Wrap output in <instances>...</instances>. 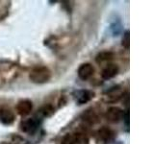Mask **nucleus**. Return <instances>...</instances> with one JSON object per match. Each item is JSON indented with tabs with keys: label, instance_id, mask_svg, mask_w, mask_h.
Instances as JSON below:
<instances>
[{
	"label": "nucleus",
	"instance_id": "5",
	"mask_svg": "<svg viewBox=\"0 0 154 144\" xmlns=\"http://www.w3.org/2000/svg\"><path fill=\"white\" fill-rule=\"evenodd\" d=\"M14 121V113L9 108H0V122L5 125H11Z\"/></svg>",
	"mask_w": 154,
	"mask_h": 144
},
{
	"label": "nucleus",
	"instance_id": "4",
	"mask_svg": "<svg viewBox=\"0 0 154 144\" xmlns=\"http://www.w3.org/2000/svg\"><path fill=\"white\" fill-rule=\"evenodd\" d=\"M38 127V121L36 118H28L20 123V130L24 133L33 134Z\"/></svg>",
	"mask_w": 154,
	"mask_h": 144
},
{
	"label": "nucleus",
	"instance_id": "1",
	"mask_svg": "<svg viewBox=\"0 0 154 144\" xmlns=\"http://www.w3.org/2000/svg\"><path fill=\"white\" fill-rule=\"evenodd\" d=\"M51 72L45 66H37L33 68L29 74V78L36 84H43L50 79Z\"/></svg>",
	"mask_w": 154,
	"mask_h": 144
},
{
	"label": "nucleus",
	"instance_id": "13",
	"mask_svg": "<svg viewBox=\"0 0 154 144\" xmlns=\"http://www.w3.org/2000/svg\"><path fill=\"white\" fill-rule=\"evenodd\" d=\"M83 117H84V120L86 122H89L91 124H94L95 122H97V115L94 113V110H87V112L83 114Z\"/></svg>",
	"mask_w": 154,
	"mask_h": 144
},
{
	"label": "nucleus",
	"instance_id": "6",
	"mask_svg": "<svg viewBox=\"0 0 154 144\" xmlns=\"http://www.w3.org/2000/svg\"><path fill=\"white\" fill-rule=\"evenodd\" d=\"M114 136V133L112 130H110L109 128L103 127L99 129L97 133H96V137L99 142L102 143H109Z\"/></svg>",
	"mask_w": 154,
	"mask_h": 144
},
{
	"label": "nucleus",
	"instance_id": "3",
	"mask_svg": "<svg viewBox=\"0 0 154 144\" xmlns=\"http://www.w3.org/2000/svg\"><path fill=\"white\" fill-rule=\"evenodd\" d=\"M105 117L110 122L118 123L120 120L124 119V112L118 107H111L106 112Z\"/></svg>",
	"mask_w": 154,
	"mask_h": 144
},
{
	"label": "nucleus",
	"instance_id": "2",
	"mask_svg": "<svg viewBox=\"0 0 154 144\" xmlns=\"http://www.w3.org/2000/svg\"><path fill=\"white\" fill-rule=\"evenodd\" d=\"M61 144H89V139L82 134H67L63 137Z\"/></svg>",
	"mask_w": 154,
	"mask_h": 144
},
{
	"label": "nucleus",
	"instance_id": "9",
	"mask_svg": "<svg viewBox=\"0 0 154 144\" xmlns=\"http://www.w3.org/2000/svg\"><path fill=\"white\" fill-rule=\"evenodd\" d=\"M94 72V66L91 64H83L78 69V76L81 80H88L93 76Z\"/></svg>",
	"mask_w": 154,
	"mask_h": 144
},
{
	"label": "nucleus",
	"instance_id": "7",
	"mask_svg": "<svg viewBox=\"0 0 154 144\" xmlns=\"http://www.w3.org/2000/svg\"><path fill=\"white\" fill-rule=\"evenodd\" d=\"M33 105L32 102L29 100H21L19 101L17 105V110L19 115L21 116H26L32 112Z\"/></svg>",
	"mask_w": 154,
	"mask_h": 144
},
{
	"label": "nucleus",
	"instance_id": "14",
	"mask_svg": "<svg viewBox=\"0 0 154 144\" xmlns=\"http://www.w3.org/2000/svg\"><path fill=\"white\" fill-rule=\"evenodd\" d=\"M129 42H130V38H129V32L127 31L124 34L123 38H122V45L123 47H125L126 49L129 48Z\"/></svg>",
	"mask_w": 154,
	"mask_h": 144
},
{
	"label": "nucleus",
	"instance_id": "10",
	"mask_svg": "<svg viewBox=\"0 0 154 144\" xmlns=\"http://www.w3.org/2000/svg\"><path fill=\"white\" fill-rule=\"evenodd\" d=\"M119 72V67L117 64H109L106 65L102 72H101V76L102 78L105 80H109L111 78H113L116 75L118 74Z\"/></svg>",
	"mask_w": 154,
	"mask_h": 144
},
{
	"label": "nucleus",
	"instance_id": "15",
	"mask_svg": "<svg viewBox=\"0 0 154 144\" xmlns=\"http://www.w3.org/2000/svg\"><path fill=\"white\" fill-rule=\"evenodd\" d=\"M1 144H11V143H1Z\"/></svg>",
	"mask_w": 154,
	"mask_h": 144
},
{
	"label": "nucleus",
	"instance_id": "11",
	"mask_svg": "<svg viewBox=\"0 0 154 144\" xmlns=\"http://www.w3.org/2000/svg\"><path fill=\"white\" fill-rule=\"evenodd\" d=\"M122 93L120 92L118 88L116 89V88H115L113 89H111L107 93L106 98H107V101H109V102H115V101H118L120 97H122Z\"/></svg>",
	"mask_w": 154,
	"mask_h": 144
},
{
	"label": "nucleus",
	"instance_id": "12",
	"mask_svg": "<svg viewBox=\"0 0 154 144\" xmlns=\"http://www.w3.org/2000/svg\"><path fill=\"white\" fill-rule=\"evenodd\" d=\"M113 59V54L110 52H102L97 55L96 57V62L97 64H103V62H107Z\"/></svg>",
	"mask_w": 154,
	"mask_h": 144
},
{
	"label": "nucleus",
	"instance_id": "8",
	"mask_svg": "<svg viewBox=\"0 0 154 144\" xmlns=\"http://www.w3.org/2000/svg\"><path fill=\"white\" fill-rule=\"evenodd\" d=\"M94 97V92L89 90H78L74 93V98L77 104H85Z\"/></svg>",
	"mask_w": 154,
	"mask_h": 144
}]
</instances>
